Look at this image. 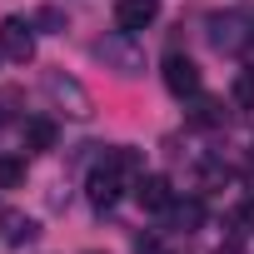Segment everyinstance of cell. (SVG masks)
Listing matches in <instances>:
<instances>
[{"mask_svg":"<svg viewBox=\"0 0 254 254\" xmlns=\"http://www.w3.org/2000/svg\"><path fill=\"white\" fill-rule=\"evenodd\" d=\"M95 55H100V60H105V70H115L120 80L145 75V45H135V35H125V30L105 35V40L95 45Z\"/></svg>","mask_w":254,"mask_h":254,"instance_id":"2","label":"cell"},{"mask_svg":"<svg viewBox=\"0 0 254 254\" xmlns=\"http://www.w3.org/2000/svg\"><path fill=\"white\" fill-rule=\"evenodd\" d=\"M155 20H160V0H115V25L125 35H135V30H145Z\"/></svg>","mask_w":254,"mask_h":254,"instance_id":"6","label":"cell"},{"mask_svg":"<svg viewBox=\"0 0 254 254\" xmlns=\"http://www.w3.org/2000/svg\"><path fill=\"white\" fill-rule=\"evenodd\" d=\"M40 25H55V30H60V25H65V15H60L55 5H45V10H40Z\"/></svg>","mask_w":254,"mask_h":254,"instance_id":"17","label":"cell"},{"mask_svg":"<svg viewBox=\"0 0 254 254\" xmlns=\"http://www.w3.org/2000/svg\"><path fill=\"white\" fill-rule=\"evenodd\" d=\"M0 55L15 60V65H30L35 60V25L20 15H5L0 20Z\"/></svg>","mask_w":254,"mask_h":254,"instance_id":"4","label":"cell"},{"mask_svg":"<svg viewBox=\"0 0 254 254\" xmlns=\"http://www.w3.org/2000/svg\"><path fill=\"white\" fill-rule=\"evenodd\" d=\"M5 224H10V234H5L10 244H30V239L40 234V224H35V219H20V214H10Z\"/></svg>","mask_w":254,"mask_h":254,"instance_id":"14","label":"cell"},{"mask_svg":"<svg viewBox=\"0 0 254 254\" xmlns=\"http://www.w3.org/2000/svg\"><path fill=\"white\" fill-rule=\"evenodd\" d=\"M0 190H25V160L0 155Z\"/></svg>","mask_w":254,"mask_h":254,"instance_id":"11","label":"cell"},{"mask_svg":"<svg viewBox=\"0 0 254 254\" xmlns=\"http://www.w3.org/2000/svg\"><path fill=\"white\" fill-rule=\"evenodd\" d=\"M140 175H145L140 150L115 145V150H105V155H100V165L85 175V194H90V204H95V209H115V199H120L125 190H135V180H140Z\"/></svg>","mask_w":254,"mask_h":254,"instance_id":"1","label":"cell"},{"mask_svg":"<svg viewBox=\"0 0 254 254\" xmlns=\"http://www.w3.org/2000/svg\"><path fill=\"white\" fill-rule=\"evenodd\" d=\"M229 100H234L239 110H254V70H239V75H234V85H229Z\"/></svg>","mask_w":254,"mask_h":254,"instance_id":"13","label":"cell"},{"mask_svg":"<svg viewBox=\"0 0 254 254\" xmlns=\"http://www.w3.org/2000/svg\"><path fill=\"white\" fill-rule=\"evenodd\" d=\"M165 85H170V95L194 100L199 85H204V75H199V65H194L190 55H165Z\"/></svg>","mask_w":254,"mask_h":254,"instance_id":"5","label":"cell"},{"mask_svg":"<svg viewBox=\"0 0 254 254\" xmlns=\"http://www.w3.org/2000/svg\"><path fill=\"white\" fill-rule=\"evenodd\" d=\"M214 254H244V249H239V239H229V244H219Z\"/></svg>","mask_w":254,"mask_h":254,"instance_id":"18","label":"cell"},{"mask_svg":"<svg viewBox=\"0 0 254 254\" xmlns=\"http://www.w3.org/2000/svg\"><path fill=\"white\" fill-rule=\"evenodd\" d=\"M170 219H175V229H185V234H190V229H199L204 204H199V199H185V204L175 199V204H170Z\"/></svg>","mask_w":254,"mask_h":254,"instance_id":"9","label":"cell"},{"mask_svg":"<svg viewBox=\"0 0 254 254\" xmlns=\"http://www.w3.org/2000/svg\"><path fill=\"white\" fill-rule=\"evenodd\" d=\"M135 254H170V244H165L160 234H140V239H135Z\"/></svg>","mask_w":254,"mask_h":254,"instance_id":"16","label":"cell"},{"mask_svg":"<svg viewBox=\"0 0 254 254\" xmlns=\"http://www.w3.org/2000/svg\"><path fill=\"white\" fill-rule=\"evenodd\" d=\"M0 120H5V115H0Z\"/></svg>","mask_w":254,"mask_h":254,"instance_id":"20","label":"cell"},{"mask_svg":"<svg viewBox=\"0 0 254 254\" xmlns=\"http://www.w3.org/2000/svg\"><path fill=\"white\" fill-rule=\"evenodd\" d=\"M45 95H50L70 120H90V110H95V105H90V90H85L75 75H65V70H50V75H45Z\"/></svg>","mask_w":254,"mask_h":254,"instance_id":"3","label":"cell"},{"mask_svg":"<svg viewBox=\"0 0 254 254\" xmlns=\"http://www.w3.org/2000/svg\"><path fill=\"white\" fill-rule=\"evenodd\" d=\"M25 150H35V155L40 150H55V125L50 120H30L25 125Z\"/></svg>","mask_w":254,"mask_h":254,"instance_id":"10","label":"cell"},{"mask_svg":"<svg viewBox=\"0 0 254 254\" xmlns=\"http://www.w3.org/2000/svg\"><path fill=\"white\" fill-rule=\"evenodd\" d=\"M90 254H100V249H90Z\"/></svg>","mask_w":254,"mask_h":254,"instance_id":"19","label":"cell"},{"mask_svg":"<svg viewBox=\"0 0 254 254\" xmlns=\"http://www.w3.org/2000/svg\"><path fill=\"white\" fill-rule=\"evenodd\" d=\"M199 180L214 190V185H229V165H219V160H209V165H199Z\"/></svg>","mask_w":254,"mask_h":254,"instance_id":"15","label":"cell"},{"mask_svg":"<svg viewBox=\"0 0 254 254\" xmlns=\"http://www.w3.org/2000/svg\"><path fill=\"white\" fill-rule=\"evenodd\" d=\"M135 199H140V209H150V214H170L175 190H170L165 175H140V180H135Z\"/></svg>","mask_w":254,"mask_h":254,"instance_id":"7","label":"cell"},{"mask_svg":"<svg viewBox=\"0 0 254 254\" xmlns=\"http://www.w3.org/2000/svg\"><path fill=\"white\" fill-rule=\"evenodd\" d=\"M190 120H194V125H204V130H209V125H224V105H219V100H204V95H194V110H190Z\"/></svg>","mask_w":254,"mask_h":254,"instance_id":"12","label":"cell"},{"mask_svg":"<svg viewBox=\"0 0 254 254\" xmlns=\"http://www.w3.org/2000/svg\"><path fill=\"white\" fill-rule=\"evenodd\" d=\"M239 25H244V15H214L209 20V40L219 45V50H239L249 35H239Z\"/></svg>","mask_w":254,"mask_h":254,"instance_id":"8","label":"cell"}]
</instances>
